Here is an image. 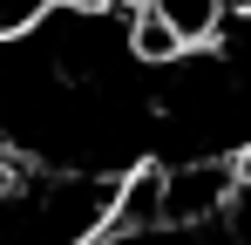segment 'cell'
I'll list each match as a JSON object with an SVG mask.
<instances>
[{
    "label": "cell",
    "instance_id": "1",
    "mask_svg": "<svg viewBox=\"0 0 251 245\" xmlns=\"http://www.w3.org/2000/svg\"><path fill=\"white\" fill-rule=\"evenodd\" d=\"M109 218H116V177L21 163L0 184V245H102Z\"/></svg>",
    "mask_w": 251,
    "mask_h": 245
}]
</instances>
